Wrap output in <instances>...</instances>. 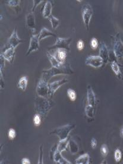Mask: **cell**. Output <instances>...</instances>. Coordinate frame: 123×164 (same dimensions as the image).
I'll list each match as a JSON object with an SVG mask.
<instances>
[{
  "label": "cell",
  "mask_w": 123,
  "mask_h": 164,
  "mask_svg": "<svg viewBox=\"0 0 123 164\" xmlns=\"http://www.w3.org/2000/svg\"><path fill=\"white\" fill-rule=\"evenodd\" d=\"M72 73H73V71L70 66L68 64L63 63L60 67H52L48 70H44L42 79L48 83L54 76L59 75H71Z\"/></svg>",
  "instance_id": "obj_1"
},
{
  "label": "cell",
  "mask_w": 123,
  "mask_h": 164,
  "mask_svg": "<svg viewBox=\"0 0 123 164\" xmlns=\"http://www.w3.org/2000/svg\"><path fill=\"white\" fill-rule=\"evenodd\" d=\"M75 127V125H66L57 128L54 131L51 132V134H55L57 135L60 140L67 139V136L69 133Z\"/></svg>",
  "instance_id": "obj_2"
},
{
  "label": "cell",
  "mask_w": 123,
  "mask_h": 164,
  "mask_svg": "<svg viewBox=\"0 0 123 164\" xmlns=\"http://www.w3.org/2000/svg\"><path fill=\"white\" fill-rule=\"evenodd\" d=\"M93 11L91 5L89 4H87L83 6L82 8V14L83 20V22L88 30L89 29V24L92 17Z\"/></svg>",
  "instance_id": "obj_3"
},
{
  "label": "cell",
  "mask_w": 123,
  "mask_h": 164,
  "mask_svg": "<svg viewBox=\"0 0 123 164\" xmlns=\"http://www.w3.org/2000/svg\"><path fill=\"white\" fill-rule=\"evenodd\" d=\"M71 42V38H58L54 45L49 47L48 48L50 49H65L70 50V45Z\"/></svg>",
  "instance_id": "obj_4"
},
{
  "label": "cell",
  "mask_w": 123,
  "mask_h": 164,
  "mask_svg": "<svg viewBox=\"0 0 123 164\" xmlns=\"http://www.w3.org/2000/svg\"><path fill=\"white\" fill-rule=\"evenodd\" d=\"M114 48L116 57L118 59L122 60L123 58V43L121 41L119 34H117L115 37Z\"/></svg>",
  "instance_id": "obj_5"
},
{
  "label": "cell",
  "mask_w": 123,
  "mask_h": 164,
  "mask_svg": "<svg viewBox=\"0 0 123 164\" xmlns=\"http://www.w3.org/2000/svg\"><path fill=\"white\" fill-rule=\"evenodd\" d=\"M86 64L95 68H99L104 64V60L100 56H90L86 58Z\"/></svg>",
  "instance_id": "obj_6"
},
{
  "label": "cell",
  "mask_w": 123,
  "mask_h": 164,
  "mask_svg": "<svg viewBox=\"0 0 123 164\" xmlns=\"http://www.w3.org/2000/svg\"><path fill=\"white\" fill-rule=\"evenodd\" d=\"M23 42V41L20 39L19 38L17 30L15 29L13 31L12 35H11L10 38H9V39L8 41V42H7L8 48H12L15 49L20 43H21Z\"/></svg>",
  "instance_id": "obj_7"
},
{
  "label": "cell",
  "mask_w": 123,
  "mask_h": 164,
  "mask_svg": "<svg viewBox=\"0 0 123 164\" xmlns=\"http://www.w3.org/2000/svg\"><path fill=\"white\" fill-rule=\"evenodd\" d=\"M36 90L39 96L46 98L49 93V86H48L47 82L41 79L38 83Z\"/></svg>",
  "instance_id": "obj_8"
},
{
  "label": "cell",
  "mask_w": 123,
  "mask_h": 164,
  "mask_svg": "<svg viewBox=\"0 0 123 164\" xmlns=\"http://www.w3.org/2000/svg\"><path fill=\"white\" fill-rule=\"evenodd\" d=\"M39 35H33L30 39V45L28 51L26 53V55H29L31 52L38 50L39 48Z\"/></svg>",
  "instance_id": "obj_9"
},
{
  "label": "cell",
  "mask_w": 123,
  "mask_h": 164,
  "mask_svg": "<svg viewBox=\"0 0 123 164\" xmlns=\"http://www.w3.org/2000/svg\"><path fill=\"white\" fill-rule=\"evenodd\" d=\"M68 82L67 79H64L60 81H58L56 82H53L51 84H50L49 85V94L51 96H52L55 92H56V90L57 89H59L61 86H62L64 84Z\"/></svg>",
  "instance_id": "obj_10"
},
{
  "label": "cell",
  "mask_w": 123,
  "mask_h": 164,
  "mask_svg": "<svg viewBox=\"0 0 123 164\" xmlns=\"http://www.w3.org/2000/svg\"><path fill=\"white\" fill-rule=\"evenodd\" d=\"M15 49L12 48H8L5 50V51L1 54V55L4 57V58L8 61L12 63L14 59V53H15Z\"/></svg>",
  "instance_id": "obj_11"
},
{
  "label": "cell",
  "mask_w": 123,
  "mask_h": 164,
  "mask_svg": "<svg viewBox=\"0 0 123 164\" xmlns=\"http://www.w3.org/2000/svg\"><path fill=\"white\" fill-rule=\"evenodd\" d=\"M87 101L89 105L93 107L95 106L96 103L95 95L90 86H89L87 89Z\"/></svg>",
  "instance_id": "obj_12"
},
{
  "label": "cell",
  "mask_w": 123,
  "mask_h": 164,
  "mask_svg": "<svg viewBox=\"0 0 123 164\" xmlns=\"http://www.w3.org/2000/svg\"><path fill=\"white\" fill-rule=\"evenodd\" d=\"M99 54H100V57L103 59L104 62L107 63L109 58V52L107 46L104 43L102 44L101 47V48L99 50Z\"/></svg>",
  "instance_id": "obj_13"
},
{
  "label": "cell",
  "mask_w": 123,
  "mask_h": 164,
  "mask_svg": "<svg viewBox=\"0 0 123 164\" xmlns=\"http://www.w3.org/2000/svg\"><path fill=\"white\" fill-rule=\"evenodd\" d=\"M49 36L56 37V34H54V33H53L52 32L49 30L48 29L44 27L41 30V31L39 35V41H41L46 38L49 37Z\"/></svg>",
  "instance_id": "obj_14"
},
{
  "label": "cell",
  "mask_w": 123,
  "mask_h": 164,
  "mask_svg": "<svg viewBox=\"0 0 123 164\" xmlns=\"http://www.w3.org/2000/svg\"><path fill=\"white\" fill-rule=\"evenodd\" d=\"M54 160L59 164H71L69 161L62 157L61 152H60L57 149L56 151L54 154Z\"/></svg>",
  "instance_id": "obj_15"
},
{
  "label": "cell",
  "mask_w": 123,
  "mask_h": 164,
  "mask_svg": "<svg viewBox=\"0 0 123 164\" xmlns=\"http://www.w3.org/2000/svg\"><path fill=\"white\" fill-rule=\"evenodd\" d=\"M26 25L29 28L35 29V16L34 14L31 13L27 15L26 16Z\"/></svg>",
  "instance_id": "obj_16"
},
{
  "label": "cell",
  "mask_w": 123,
  "mask_h": 164,
  "mask_svg": "<svg viewBox=\"0 0 123 164\" xmlns=\"http://www.w3.org/2000/svg\"><path fill=\"white\" fill-rule=\"evenodd\" d=\"M53 10V5L51 2L48 1L44 8L43 11V16L45 18H49L51 16V12Z\"/></svg>",
  "instance_id": "obj_17"
},
{
  "label": "cell",
  "mask_w": 123,
  "mask_h": 164,
  "mask_svg": "<svg viewBox=\"0 0 123 164\" xmlns=\"http://www.w3.org/2000/svg\"><path fill=\"white\" fill-rule=\"evenodd\" d=\"M89 163L90 157L87 154L80 156L76 160V164H89Z\"/></svg>",
  "instance_id": "obj_18"
},
{
  "label": "cell",
  "mask_w": 123,
  "mask_h": 164,
  "mask_svg": "<svg viewBox=\"0 0 123 164\" xmlns=\"http://www.w3.org/2000/svg\"><path fill=\"white\" fill-rule=\"evenodd\" d=\"M47 57H48L49 60L50 61L53 67H60L62 64V63L59 62V61L56 58L55 56L51 54L50 53L47 52Z\"/></svg>",
  "instance_id": "obj_19"
},
{
  "label": "cell",
  "mask_w": 123,
  "mask_h": 164,
  "mask_svg": "<svg viewBox=\"0 0 123 164\" xmlns=\"http://www.w3.org/2000/svg\"><path fill=\"white\" fill-rule=\"evenodd\" d=\"M57 58H56L61 63H64L67 56V52L65 49H57Z\"/></svg>",
  "instance_id": "obj_20"
},
{
  "label": "cell",
  "mask_w": 123,
  "mask_h": 164,
  "mask_svg": "<svg viewBox=\"0 0 123 164\" xmlns=\"http://www.w3.org/2000/svg\"><path fill=\"white\" fill-rule=\"evenodd\" d=\"M68 144V141L67 139L62 140H60L58 145V146H57V150L60 152L61 153L62 151L66 150Z\"/></svg>",
  "instance_id": "obj_21"
},
{
  "label": "cell",
  "mask_w": 123,
  "mask_h": 164,
  "mask_svg": "<svg viewBox=\"0 0 123 164\" xmlns=\"http://www.w3.org/2000/svg\"><path fill=\"white\" fill-rule=\"evenodd\" d=\"M27 85V79L26 77H22L19 82V87L24 91L26 89Z\"/></svg>",
  "instance_id": "obj_22"
},
{
  "label": "cell",
  "mask_w": 123,
  "mask_h": 164,
  "mask_svg": "<svg viewBox=\"0 0 123 164\" xmlns=\"http://www.w3.org/2000/svg\"><path fill=\"white\" fill-rule=\"evenodd\" d=\"M111 68L113 69V70L114 71V72L116 73V75L120 78L122 76V73H121V72H120V67L119 66V65L117 64V63L115 61H113L111 64Z\"/></svg>",
  "instance_id": "obj_23"
},
{
  "label": "cell",
  "mask_w": 123,
  "mask_h": 164,
  "mask_svg": "<svg viewBox=\"0 0 123 164\" xmlns=\"http://www.w3.org/2000/svg\"><path fill=\"white\" fill-rule=\"evenodd\" d=\"M49 20L50 21L51 24H52V27L54 29H56L58 26H59V23H60V21L58 18H57L56 17H54L53 15H51L49 18H48Z\"/></svg>",
  "instance_id": "obj_24"
},
{
  "label": "cell",
  "mask_w": 123,
  "mask_h": 164,
  "mask_svg": "<svg viewBox=\"0 0 123 164\" xmlns=\"http://www.w3.org/2000/svg\"><path fill=\"white\" fill-rule=\"evenodd\" d=\"M69 145H70V151L73 154L77 152V151L79 150V147H78L77 145L76 144V143L73 140H71L70 141Z\"/></svg>",
  "instance_id": "obj_25"
},
{
  "label": "cell",
  "mask_w": 123,
  "mask_h": 164,
  "mask_svg": "<svg viewBox=\"0 0 123 164\" xmlns=\"http://www.w3.org/2000/svg\"><path fill=\"white\" fill-rule=\"evenodd\" d=\"M85 113L87 117L90 118L93 117L94 114V107L87 105L85 108Z\"/></svg>",
  "instance_id": "obj_26"
},
{
  "label": "cell",
  "mask_w": 123,
  "mask_h": 164,
  "mask_svg": "<svg viewBox=\"0 0 123 164\" xmlns=\"http://www.w3.org/2000/svg\"><path fill=\"white\" fill-rule=\"evenodd\" d=\"M67 94L68 96L69 97V98L72 101H74L76 99V93L75 92L74 90H73V89H69L67 90Z\"/></svg>",
  "instance_id": "obj_27"
},
{
  "label": "cell",
  "mask_w": 123,
  "mask_h": 164,
  "mask_svg": "<svg viewBox=\"0 0 123 164\" xmlns=\"http://www.w3.org/2000/svg\"><path fill=\"white\" fill-rule=\"evenodd\" d=\"M114 157H115V160L117 162H120L122 160V152L120 149H117L115 151V154H114Z\"/></svg>",
  "instance_id": "obj_28"
},
{
  "label": "cell",
  "mask_w": 123,
  "mask_h": 164,
  "mask_svg": "<svg viewBox=\"0 0 123 164\" xmlns=\"http://www.w3.org/2000/svg\"><path fill=\"white\" fill-rule=\"evenodd\" d=\"M108 148L106 145H103L101 148V152L103 157H106L108 154Z\"/></svg>",
  "instance_id": "obj_29"
},
{
  "label": "cell",
  "mask_w": 123,
  "mask_h": 164,
  "mask_svg": "<svg viewBox=\"0 0 123 164\" xmlns=\"http://www.w3.org/2000/svg\"><path fill=\"white\" fill-rule=\"evenodd\" d=\"M90 45H91V47L93 49H96L98 48V42L96 38H92V39L91 40V42H90Z\"/></svg>",
  "instance_id": "obj_30"
},
{
  "label": "cell",
  "mask_w": 123,
  "mask_h": 164,
  "mask_svg": "<svg viewBox=\"0 0 123 164\" xmlns=\"http://www.w3.org/2000/svg\"><path fill=\"white\" fill-rule=\"evenodd\" d=\"M33 121H34V123H35V126H39L41 124V122L40 116L38 114L35 115V116L34 117V118H33Z\"/></svg>",
  "instance_id": "obj_31"
},
{
  "label": "cell",
  "mask_w": 123,
  "mask_h": 164,
  "mask_svg": "<svg viewBox=\"0 0 123 164\" xmlns=\"http://www.w3.org/2000/svg\"><path fill=\"white\" fill-rule=\"evenodd\" d=\"M8 137L11 139H13L16 137V131L14 129H11L8 131Z\"/></svg>",
  "instance_id": "obj_32"
},
{
  "label": "cell",
  "mask_w": 123,
  "mask_h": 164,
  "mask_svg": "<svg viewBox=\"0 0 123 164\" xmlns=\"http://www.w3.org/2000/svg\"><path fill=\"white\" fill-rule=\"evenodd\" d=\"M77 48L79 50L81 51L83 49L84 47V42L82 41V40H79L77 42Z\"/></svg>",
  "instance_id": "obj_33"
},
{
  "label": "cell",
  "mask_w": 123,
  "mask_h": 164,
  "mask_svg": "<svg viewBox=\"0 0 123 164\" xmlns=\"http://www.w3.org/2000/svg\"><path fill=\"white\" fill-rule=\"evenodd\" d=\"M8 4L11 6H17L19 4L20 1H8Z\"/></svg>",
  "instance_id": "obj_34"
},
{
  "label": "cell",
  "mask_w": 123,
  "mask_h": 164,
  "mask_svg": "<svg viewBox=\"0 0 123 164\" xmlns=\"http://www.w3.org/2000/svg\"><path fill=\"white\" fill-rule=\"evenodd\" d=\"M97 146V141L95 139H92L91 140V146L93 149H95Z\"/></svg>",
  "instance_id": "obj_35"
},
{
  "label": "cell",
  "mask_w": 123,
  "mask_h": 164,
  "mask_svg": "<svg viewBox=\"0 0 123 164\" xmlns=\"http://www.w3.org/2000/svg\"><path fill=\"white\" fill-rule=\"evenodd\" d=\"M42 146H41V149H40V158L39 161L38 162V164H43L42 160Z\"/></svg>",
  "instance_id": "obj_36"
},
{
  "label": "cell",
  "mask_w": 123,
  "mask_h": 164,
  "mask_svg": "<svg viewBox=\"0 0 123 164\" xmlns=\"http://www.w3.org/2000/svg\"><path fill=\"white\" fill-rule=\"evenodd\" d=\"M42 1H33V4H34V5H33V8L32 10L33 11V10L35 9L36 5H38L39 3L42 2Z\"/></svg>",
  "instance_id": "obj_37"
},
{
  "label": "cell",
  "mask_w": 123,
  "mask_h": 164,
  "mask_svg": "<svg viewBox=\"0 0 123 164\" xmlns=\"http://www.w3.org/2000/svg\"><path fill=\"white\" fill-rule=\"evenodd\" d=\"M22 164H30V161L27 158H24L22 160Z\"/></svg>",
  "instance_id": "obj_38"
},
{
  "label": "cell",
  "mask_w": 123,
  "mask_h": 164,
  "mask_svg": "<svg viewBox=\"0 0 123 164\" xmlns=\"http://www.w3.org/2000/svg\"><path fill=\"white\" fill-rule=\"evenodd\" d=\"M120 135H121V136L123 138V127L122 128L121 131H120Z\"/></svg>",
  "instance_id": "obj_39"
}]
</instances>
